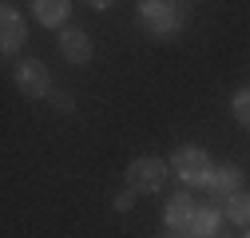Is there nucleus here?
Segmentation results:
<instances>
[{"instance_id": "423d86ee", "label": "nucleus", "mask_w": 250, "mask_h": 238, "mask_svg": "<svg viewBox=\"0 0 250 238\" xmlns=\"http://www.w3.org/2000/svg\"><path fill=\"white\" fill-rule=\"evenodd\" d=\"M195 215H199V202H195V195H187V191L171 195L167 206H163V222H167V230H175V234H187V230H191Z\"/></svg>"}, {"instance_id": "f257e3e1", "label": "nucleus", "mask_w": 250, "mask_h": 238, "mask_svg": "<svg viewBox=\"0 0 250 238\" xmlns=\"http://www.w3.org/2000/svg\"><path fill=\"white\" fill-rule=\"evenodd\" d=\"M167 163L179 175V183H187V187H210V178H214V163L203 147H179Z\"/></svg>"}, {"instance_id": "9d476101", "label": "nucleus", "mask_w": 250, "mask_h": 238, "mask_svg": "<svg viewBox=\"0 0 250 238\" xmlns=\"http://www.w3.org/2000/svg\"><path fill=\"white\" fill-rule=\"evenodd\" d=\"M223 218L234 222V226H242V230H250V191H242V195H234V198L223 202Z\"/></svg>"}, {"instance_id": "20e7f679", "label": "nucleus", "mask_w": 250, "mask_h": 238, "mask_svg": "<svg viewBox=\"0 0 250 238\" xmlns=\"http://www.w3.org/2000/svg\"><path fill=\"white\" fill-rule=\"evenodd\" d=\"M12 79L28 99H52V76H48V68L40 60H20L12 68Z\"/></svg>"}, {"instance_id": "6e6552de", "label": "nucleus", "mask_w": 250, "mask_h": 238, "mask_svg": "<svg viewBox=\"0 0 250 238\" xmlns=\"http://www.w3.org/2000/svg\"><path fill=\"white\" fill-rule=\"evenodd\" d=\"M60 56H64L68 64H87V60L96 56V44H91V36L80 32V28H64V32H60Z\"/></svg>"}, {"instance_id": "7ed1b4c3", "label": "nucleus", "mask_w": 250, "mask_h": 238, "mask_svg": "<svg viewBox=\"0 0 250 238\" xmlns=\"http://www.w3.org/2000/svg\"><path fill=\"white\" fill-rule=\"evenodd\" d=\"M167 171H171V163H163L159 155H139L127 167V187L139 191V195H151L167 183Z\"/></svg>"}, {"instance_id": "f03ea898", "label": "nucleus", "mask_w": 250, "mask_h": 238, "mask_svg": "<svg viewBox=\"0 0 250 238\" xmlns=\"http://www.w3.org/2000/svg\"><path fill=\"white\" fill-rule=\"evenodd\" d=\"M139 20L155 36H171V32H179V28L187 24V8L171 4V0H143L139 4Z\"/></svg>"}, {"instance_id": "ddd939ff", "label": "nucleus", "mask_w": 250, "mask_h": 238, "mask_svg": "<svg viewBox=\"0 0 250 238\" xmlns=\"http://www.w3.org/2000/svg\"><path fill=\"white\" fill-rule=\"evenodd\" d=\"M52 103H56L60 111H72V96H68V92H52Z\"/></svg>"}, {"instance_id": "1a4fd4ad", "label": "nucleus", "mask_w": 250, "mask_h": 238, "mask_svg": "<svg viewBox=\"0 0 250 238\" xmlns=\"http://www.w3.org/2000/svg\"><path fill=\"white\" fill-rule=\"evenodd\" d=\"M32 16H36V24H44V28H64L68 16H72V4H68V0H36V4H32Z\"/></svg>"}, {"instance_id": "f8f14e48", "label": "nucleus", "mask_w": 250, "mask_h": 238, "mask_svg": "<svg viewBox=\"0 0 250 238\" xmlns=\"http://www.w3.org/2000/svg\"><path fill=\"white\" fill-rule=\"evenodd\" d=\"M135 195H139V191H131V187H123V191H119V195L111 198V202H115V211H131V206H135Z\"/></svg>"}, {"instance_id": "0eeeda50", "label": "nucleus", "mask_w": 250, "mask_h": 238, "mask_svg": "<svg viewBox=\"0 0 250 238\" xmlns=\"http://www.w3.org/2000/svg\"><path fill=\"white\" fill-rule=\"evenodd\" d=\"M207 191H210L214 202H227V198H234V195L246 191V175H242L234 163H223V167H214V178H210Z\"/></svg>"}, {"instance_id": "4468645a", "label": "nucleus", "mask_w": 250, "mask_h": 238, "mask_svg": "<svg viewBox=\"0 0 250 238\" xmlns=\"http://www.w3.org/2000/svg\"><path fill=\"white\" fill-rule=\"evenodd\" d=\"M242 238H250V230H246V234H242Z\"/></svg>"}, {"instance_id": "39448f33", "label": "nucleus", "mask_w": 250, "mask_h": 238, "mask_svg": "<svg viewBox=\"0 0 250 238\" xmlns=\"http://www.w3.org/2000/svg\"><path fill=\"white\" fill-rule=\"evenodd\" d=\"M24 40H28L24 16L16 12V4H4V8H0V52H4V56H16V52L24 48Z\"/></svg>"}, {"instance_id": "9b49d317", "label": "nucleus", "mask_w": 250, "mask_h": 238, "mask_svg": "<svg viewBox=\"0 0 250 238\" xmlns=\"http://www.w3.org/2000/svg\"><path fill=\"white\" fill-rule=\"evenodd\" d=\"M230 111H234V119H238V127H246V131H250V87L234 92V99H230Z\"/></svg>"}]
</instances>
